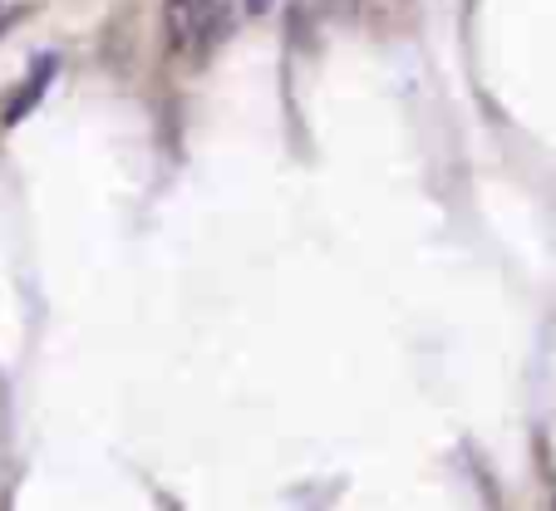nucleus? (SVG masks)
<instances>
[{
  "mask_svg": "<svg viewBox=\"0 0 556 511\" xmlns=\"http://www.w3.org/2000/svg\"><path fill=\"white\" fill-rule=\"evenodd\" d=\"M217 25V0H163V40L173 54H202Z\"/></svg>",
  "mask_w": 556,
  "mask_h": 511,
  "instance_id": "nucleus-1",
  "label": "nucleus"
},
{
  "mask_svg": "<svg viewBox=\"0 0 556 511\" xmlns=\"http://www.w3.org/2000/svg\"><path fill=\"white\" fill-rule=\"evenodd\" d=\"M50 74H54V60H45V64H35V74H30V84H25V94L15 99L11 108H5V124H15V118H25L30 114V104L40 99V89L50 84Z\"/></svg>",
  "mask_w": 556,
  "mask_h": 511,
  "instance_id": "nucleus-2",
  "label": "nucleus"
}]
</instances>
